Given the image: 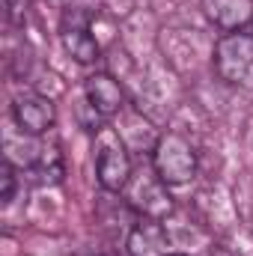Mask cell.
Wrapping results in <instances>:
<instances>
[{
  "mask_svg": "<svg viewBox=\"0 0 253 256\" xmlns=\"http://www.w3.org/2000/svg\"><path fill=\"white\" fill-rule=\"evenodd\" d=\"M131 158H128V146L122 134L116 128L102 126L96 131V179L104 191L120 194L126 191L128 179H131Z\"/></svg>",
  "mask_w": 253,
  "mask_h": 256,
  "instance_id": "cell-1",
  "label": "cell"
},
{
  "mask_svg": "<svg viewBox=\"0 0 253 256\" xmlns=\"http://www.w3.org/2000/svg\"><path fill=\"white\" fill-rule=\"evenodd\" d=\"M214 72L230 86L253 90V36L250 33H226L214 42Z\"/></svg>",
  "mask_w": 253,
  "mask_h": 256,
  "instance_id": "cell-2",
  "label": "cell"
},
{
  "mask_svg": "<svg viewBox=\"0 0 253 256\" xmlns=\"http://www.w3.org/2000/svg\"><path fill=\"white\" fill-rule=\"evenodd\" d=\"M152 167L167 185H185L196 173V152L182 134L167 131L152 149Z\"/></svg>",
  "mask_w": 253,
  "mask_h": 256,
  "instance_id": "cell-3",
  "label": "cell"
},
{
  "mask_svg": "<svg viewBox=\"0 0 253 256\" xmlns=\"http://www.w3.org/2000/svg\"><path fill=\"white\" fill-rule=\"evenodd\" d=\"M170 185L155 173V167L152 170H137V173H131V179H128L126 185V200L128 206L134 208V212H140V218H155V220H164L170 212H173V196L167 191Z\"/></svg>",
  "mask_w": 253,
  "mask_h": 256,
  "instance_id": "cell-4",
  "label": "cell"
},
{
  "mask_svg": "<svg viewBox=\"0 0 253 256\" xmlns=\"http://www.w3.org/2000/svg\"><path fill=\"white\" fill-rule=\"evenodd\" d=\"M90 24H92V15H90L84 6L66 9L63 21H60V39H63V48L68 51V57L78 60L80 66L96 63L98 54H102Z\"/></svg>",
  "mask_w": 253,
  "mask_h": 256,
  "instance_id": "cell-5",
  "label": "cell"
},
{
  "mask_svg": "<svg viewBox=\"0 0 253 256\" xmlns=\"http://www.w3.org/2000/svg\"><path fill=\"white\" fill-rule=\"evenodd\" d=\"M12 120L15 126L21 128V134H30V137H39L45 131H51L57 122V108L51 98L39 96V92H30V96H18L15 104H12Z\"/></svg>",
  "mask_w": 253,
  "mask_h": 256,
  "instance_id": "cell-6",
  "label": "cell"
},
{
  "mask_svg": "<svg viewBox=\"0 0 253 256\" xmlns=\"http://www.w3.org/2000/svg\"><path fill=\"white\" fill-rule=\"evenodd\" d=\"M84 96H86V104L92 108V114L102 116V120H114V116H120L122 108H126V92H122V86H120L110 74H104V72L86 78Z\"/></svg>",
  "mask_w": 253,
  "mask_h": 256,
  "instance_id": "cell-7",
  "label": "cell"
},
{
  "mask_svg": "<svg viewBox=\"0 0 253 256\" xmlns=\"http://www.w3.org/2000/svg\"><path fill=\"white\" fill-rule=\"evenodd\" d=\"M202 12L224 33H238L253 24V0H202Z\"/></svg>",
  "mask_w": 253,
  "mask_h": 256,
  "instance_id": "cell-8",
  "label": "cell"
},
{
  "mask_svg": "<svg viewBox=\"0 0 253 256\" xmlns=\"http://www.w3.org/2000/svg\"><path fill=\"white\" fill-rule=\"evenodd\" d=\"M128 256H170V236L164 224L143 218L128 236Z\"/></svg>",
  "mask_w": 253,
  "mask_h": 256,
  "instance_id": "cell-9",
  "label": "cell"
},
{
  "mask_svg": "<svg viewBox=\"0 0 253 256\" xmlns=\"http://www.w3.org/2000/svg\"><path fill=\"white\" fill-rule=\"evenodd\" d=\"M24 167L36 176L39 185H60L63 182V155L57 146H45V143H33Z\"/></svg>",
  "mask_w": 253,
  "mask_h": 256,
  "instance_id": "cell-10",
  "label": "cell"
},
{
  "mask_svg": "<svg viewBox=\"0 0 253 256\" xmlns=\"http://www.w3.org/2000/svg\"><path fill=\"white\" fill-rule=\"evenodd\" d=\"M0 182H3L0 202H3V206H9V202H12V196H15V167H12V161H3V167H0Z\"/></svg>",
  "mask_w": 253,
  "mask_h": 256,
  "instance_id": "cell-11",
  "label": "cell"
},
{
  "mask_svg": "<svg viewBox=\"0 0 253 256\" xmlns=\"http://www.w3.org/2000/svg\"><path fill=\"white\" fill-rule=\"evenodd\" d=\"M27 15V0H6V18L12 27H21Z\"/></svg>",
  "mask_w": 253,
  "mask_h": 256,
  "instance_id": "cell-12",
  "label": "cell"
},
{
  "mask_svg": "<svg viewBox=\"0 0 253 256\" xmlns=\"http://www.w3.org/2000/svg\"><path fill=\"white\" fill-rule=\"evenodd\" d=\"M202 256H230V250H224V248H218V244H212V248H208V250H206Z\"/></svg>",
  "mask_w": 253,
  "mask_h": 256,
  "instance_id": "cell-13",
  "label": "cell"
},
{
  "mask_svg": "<svg viewBox=\"0 0 253 256\" xmlns=\"http://www.w3.org/2000/svg\"><path fill=\"white\" fill-rule=\"evenodd\" d=\"M170 256H188V254H170Z\"/></svg>",
  "mask_w": 253,
  "mask_h": 256,
  "instance_id": "cell-14",
  "label": "cell"
},
{
  "mask_svg": "<svg viewBox=\"0 0 253 256\" xmlns=\"http://www.w3.org/2000/svg\"><path fill=\"white\" fill-rule=\"evenodd\" d=\"M250 36H253V24H250Z\"/></svg>",
  "mask_w": 253,
  "mask_h": 256,
  "instance_id": "cell-15",
  "label": "cell"
}]
</instances>
